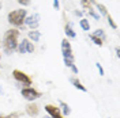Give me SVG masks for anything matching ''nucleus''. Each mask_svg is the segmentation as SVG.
I'll use <instances>...</instances> for the list:
<instances>
[{
	"instance_id": "f257e3e1",
	"label": "nucleus",
	"mask_w": 120,
	"mask_h": 118,
	"mask_svg": "<svg viewBox=\"0 0 120 118\" xmlns=\"http://www.w3.org/2000/svg\"><path fill=\"white\" fill-rule=\"evenodd\" d=\"M19 34H21V31L15 27L6 30V33L3 35V52L6 54L10 56L14 52H16V48L19 44Z\"/></svg>"
},
{
	"instance_id": "f03ea898",
	"label": "nucleus",
	"mask_w": 120,
	"mask_h": 118,
	"mask_svg": "<svg viewBox=\"0 0 120 118\" xmlns=\"http://www.w3.org/2000/svg\"><path fill=\"white\" fill-rule=\"evenodd\" d=\"M26 16H27V10L18 8V10H12V11L8 12L7 21L12 27L19 29V27H23V22H25Z\"/></svg>"
},
{
	"instance_id": "7ed1b4c3",
	"label": "nucleus",
	"mask_w": 120,
	"mask_h": 118,
	"mask_svg": "<svg viewBox=\"0 0 120 118\" xmlns=\"http://www.w3.org/2000/svg\"><path fill=\"white\" fill-rule=\"evenodd\" d=\"M61 53H63V61H64V65L71 68L75 64V59H74V53H72V48L71 44L67 38H64L61 41Z\"/></svg>"
},
{
	"instance_id": "20e7f679",
	"label": "nucleus",
	"mask_w": 120,
	"mask_h": 118,
	"mask_svg": "<svg viewBox=\"0 0 120 118\" xmlns=\"http://www.w3.org/2000/svg\"><path fill=\"white\" fill-rule=\"evenodd\" d=\"M12 77L15 79V81L19 86H22V88L23 87H30L33 84V79L26 72H23L21 69H14L12 71Z\"/></svg>"
},
{
	"instance_id": "39448f33",
	"label": "nucleus",
	"mask_w": 120,
	"mask_h": 118,
	"mask_svg": "<svg viewBox=\"0 0 120 118\" xmlns=\"http://www.w3.org/2000/svg\"><path fill=\"white\" fill-rule=\"evenodd\" d=\"M21 95L23 96V99H26L27 102H34L36 99L42 96V92L38 90L33 88V87H23L21 90Z\"/></svg>"
},
{
	"instance_id": "423d86ee",
	"label": "nucleus",
	"mask_w": 120,
	"mask_h": 118,
	"mask_svg": "<svg viewBox=\"0 0 120 118\" xmlns=\"http://www.w3.org/2000/svg\"><path fill=\"white\" fill-rule=\"evenodd\" d=\"M40 21H41V16L38 12H34L31 15H27L25 22H23V26H27L30 30H37L38 26H40Z\"/></svg>"
},
{
	"instance_id": "0eeeda50",
	"label": "nucleus",
	"mask_w": 120,
	"mask_h": 118,
	"mask_svg": "<svg viewBox=\"0 0 120 118\" xmlns=\"http://www.w3.org/2000/svg\"><path fill=\"white\" fill-rule=\"evenodd\" d=\"M34 44L29 41L27 38H23L22 41L18 44V48H16V52L21 53V54H25V53H33L34 52Z\"/></svg>"
},
{
	"instance_id": "6e6552de",
	"label": "nucleus",
	"mask_w": 120,
	"mask_h": 118,
	"mask_svg": "<svg viewBox=\"0 0 120 118\" xmlns=\"http://www.w3.org/2000/svg\"><path fill=\"white\" fill-rule=\"evenodd\" d=\"M45 111L48 113V115L51 118H66L61 114L60 109L55 104H45Z\"/></svg>"
},
{
	"instance_id": "1a4fd4ad",
	"label": "nucleus",
	"mask_w": 120,
	"mask_h": 118,
	"mask_svg": "<svg viewBox=\"0 0 120 118\" xmlns=\"http://www.w3.org/2000/svg\"><path fill=\"white\" fill-rule=\"evenodd\" d=\"M25 111H26V114L29 115V117H37L38 114H40V106L37 103H34V102H29V103L26 104V107H25Z\"/></svg>"
},
{
	"instance_id": "9d476101",
	"label": "nucleus",
	"mask_w": 120,
	"mask_h": 118,
	"mask_svg": "<svg viewBox=\"0 0 120 118\" xmlns=\"http://www.w3.org/2000/svg\"><path fill=\"white\" fill-rule=\"evenodd\" d=\"M40 38H41V31H38V29L37 30H30L29 33H27V39L31 41V42H38Z\"/></svg>"
},
{
	"instance_id": "9b49d317",
	"label": "nucleus",
	"mask_w": 120,
	"mask_h": 118,
	"mask_svg": "<svg viewBox=\"0 0 120 118\" xmlns=\"http://www.w3.org/2000/svg\"><path fill=\"white\" fill-rule=\"evenodd\" d=\"M59 109L60 111H61V114L64 115V117H68L70 114H71V107H70V104L66 103V102H63V101H60L59 102Z\"/></svg>"
},
{
	"instance_id": "f8f14e48",
	"label": "nucleus",
	"mask_w": 120,
	"mask_h": 118,
	"mask_svg": "<svg viewBox=\"0 0 120 118\" xmlns=\"http://www.w3.org/2000/svg\"><path fill=\"white\" fill-rule=\"evenodd\" d=\"M70 81H71V84H72L76 90H79V91H82V92H86V91H87V88H86L82 83H81V80H79V79H76V77H71V79H70Z\"/></svg>"
},
{
	"instance_id": "ddd939ff",
	"label": "nucleus",
	"mask_w": 120,
	"mask_h": 118,
	"mask_svg": "<svg viewBox=\"0 0 120 118\" xmlns=\"http://www.w3.org/2000/svg\"><path fill=\"white\" fill-rule=\"evenodd\" d=\"M64 33H66V37H67V39L68 38H75L76 37V33L74 31V29H72V26H71V23H66L64 24Z\"/></svg>"
},
{
	"instance_id": "4468645a",
	"label": "nucleus",
	"mask_w": 120,
	"mask_h": 118,
	"mask_svg": "<svg viewBox=\"0 0 120 118\" xmlns=\"http://www.w3.org/2000/svg\"><path fill=\"white\" fill-rule=\"evenodd\" d=\"M94 6L97 7L98 12H100V16H105V18H106V16L109 15V12H108V8L105 7L104 4H101V3H96Z\"/></svg>"
},
{
	"instance_id": "2eb2a0df",
	"label": "nucleus",
	"mask_w": 120,
	"mask_h": 118,
	"mask_svg": "<svg viewBox=\"0 0 120 118\" xmlns=\"http://www.w3.org/2000/svg\"><path fill=\"white\" fill-rule=\"evenodd\" d=\"M79 26H81V29L83 31H90V22H89L87 18H82L79 21Z\"/></svg>"
},
{
	"instance_id": "dca6fc26",
	"label": "nucleus",
	"mask_w": 120,
	"mask_h": 118,
	"mask_svg": "<svg viewBox=\"0 0 120 118\" xmlns=\"http://www.w3.org/2000/svg\"><path fill=\"white\" fill-rule=\"evenodd\" d=\"M93 35H96V37H98L101 41H106V34H105V31L102 29H97L94 33H91Z\"/></svg>"
},
{
	"instance_id": "f3484780",
	"label": "nucleus",
	"mask_w": 120,
	"mask_h": 118,
	"mask_svg": "<svg viewBox=\"0 0 120 118\" xmlns=\"http://www.w3.org/2000/svg\"><path fill=\"white\" fill-rule=\"evenodd\" d=\"M89 38L91 39V41H93V44H94V45H97V46H100V48H101V46L104 45V41H101V39H100L98 37L93 35V34H89Z\"/></svg>"
},
{
	"instance_id": "a211bd4d",
	"label": "nucleus",
	"mask_w": 120,
	"mask_h": 118,
	"mask_svg": "<svg viewBox=\"0 0 120 118\" xmlns=\"http://www.w3.org/2000/svg\"><path fill=\"white\" fill-rule=\"evenodd\" d=\"M81 7H82L83 10H86V11H89V10L93 8V4L90 3L89 0H81Z\"/></svg>"
},
{
	"instance_id": "6ab92c4d",
	"label": "nucleus",
	"mask_w": 120,
	"mask_h": 118,
	"mask_svg": "<svg viewBox=\"0 0 120 118\" xmlns=\"http://www.w3.org/2000/svg\"><path fill=\"white\" fill-rule=\"evenodd\" d=\"M106 19H108V24L111 26V29H112V30H117V24L115 23V21L112 19V16H111V15H108V16H106Z\"/></svg>"
},
{
	"instance_id": "aec40b11",
	"label": "nucleus",
	"mask_w": 120,
	"mask_h": 118,
	"mask_svg": "<svg viewBox=\"0 0 120 118\" xmlns=\"http://www.w3.org/2000/svg\"><path fill=\"white\" fill-rule=\"evenodd\" d=\"M87 12H89V15H90V16H93V18H94L96 21H100V19H101V16H100V14H97V12H96V10H94V8H91V10H89Z\"/></svg>"
},
{
	"instance_id": "412c9836",
	"label": "nucleus",
	"mask_w": 120,
	"mask_h": 118,
	"mask_svg": "<svg viewBox=\"0 0 120 118\" xmlns=\"http://www.w3.org/2000/svg\"><path fill=\"white\" fill-rule=\"evenodd\" d=\"M21 6H22V8H26V7H29L30 4H31V0H16Z\"/></svg>"
},
{
	"instance_id": "4be33fe9",
	"label": "nucleus",
	"mask_w": 120,
	"mask_h": 118,
	"mask_svg": "<svg viewBox=\"0 0 120 118\" xmlns=\"http://www.w3.org/2000/svg\"><path fill=\"white\" fill-rule=\"evenodd\" d=\"M96 66H97V69L100 71V75H101V76H104L105 72H104V68H102V65H101L100 62H96Z\"/></svg>"
},
{
	"instance_id": "5701e85b",
	"label": "nucleus",
	"mask_w": 120,
	"mask_h": 118,
	"mask_svg": "<svg viewBox=\"0 0 120 118\" xmlns=\"http://www.w3.org/2000/svg\"><path fill=\"white\" fill-rule=\"evenodd\" d=\"M53 8L57 11V10H60V3H59V0H53Z\"/></svg>"
},
{
	"instance_id": "b1692460",
	"label": "nucleus",
	"mask_w": 120,
	"mask_h": 118,
	"mask_svg": "<svg viewBox=\"0 0 120 118\" xmlns=\"http://www.w3.org/2000/svg\"><path fill=\"white\" fill-rule=\"evenodd\" d=\"M71 71H72V73H74V75H78V68H76V65H75V64L71 66Z\"/></svg>"
},
{
	"instance_id": "393cba45",
	"label": "nucleus",
	"mask_w": 120,
	"mask_h": 118,
	"mask_svg": "<svg viewBox=\"0 0 120 118\" xmlns=\"http://www.w3.org/2000/svg\"><path fill=\"white\" fill-rule=\"evenodd\" d=\"M115 52H116V57L120 59V49H119V46H116V48H115Z\"/></svg>"
},
{
	"instance_id": "a878e982",
	"label": "nucleus",
	"mask_w": 120,
	"mask_h": 118,
	"mask_svg": "<svg viewBox=\"0 0 120 118\" xmlns=\"http://www.w3.org/2000/svg\"><path fill=\"white\" fill-rule=\"evenodd\" d=\"M75 15L81 18V16H82V15H83V12H82V11H75Z\"/></svg>"
},
{
	"instance_id": "bb28decb",
	"label": "nucleus",
	"mask_w": 120,
	"mask_h": 118,
	"mask_svg": "<svg viewBox=\"0 0 120 118\" xmlns=\"http://www.w3.org/2000/svg\"><path fill=\"white\" fill-rule=\"evenodd\" d=\"M0 118H8V114H7V115H4V114H0Z\"/></svg>"
},
{
	"instance_id": "cd10ccee",
	"label": "nucleus",
	"mask_w": 120,
	"mask_h": 118,
	"mask_svg": "<svg viewBox=\"0 0 120 118\" xmlns=\"http://www.w3.org/2000/svg\"><path fill=\"white\" fill-rule=\"evenodd\" d=\"M3 8V3H1V0H0V10Z\"/></svg>"
},
{
	"instance_id": "c85d7f7f",
	"label": "nucleus",
	"mask_w": 120,
	"mask_h": 118,
	"mask_svg": "<svg viewBox=\"0 0 120 118\" xmlns=\"http://www.w3.org/2000/svg\"><path fill=\"white\" fill-rule=\"evenodd\" d=\"M1 94H3V90H1V87H0V96H1Z\"/></svg>"
},
{
	"instance_id": "c756f323",
	"label": "nucleus",
	"mask_w": 120,
	"mask_h": 118,
	"mask_svg": "<svg viewBox=\"0 0 120 118\" xmlns=\"http://www.w3.org/2000/svg\"><path fill=\"white\" fill-rule=\"evenodd\" d=\"M0 60H1V53H0Z\"/></svg>"
},
{
	"instance_id": "7c9ffc66",
	"label": "nucleus",
	"mask_w": 120,
	"mask_h": 118,
	"mask_svg": "<svg viewBox=\"0 0 120 118\" xmlns=\"http://www.w3.org/2000/svg\"><path fill=\"white\" fill-rule=\"evenodd\" d=\"M0 45H1V42H0Z\"/></svg>"
}]
</instances>
